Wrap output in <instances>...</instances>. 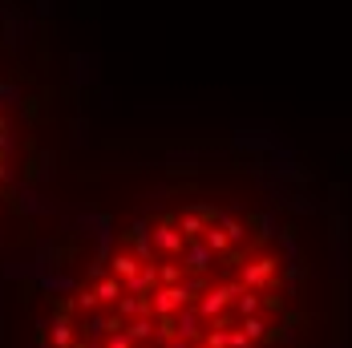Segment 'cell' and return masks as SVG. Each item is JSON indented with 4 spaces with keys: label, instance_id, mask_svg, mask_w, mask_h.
Instances as JSON below:
<instances>
[{
    "label": "cell",
    "instance_id": "cell-1",
    "mask_svg": "<svg viewBox=\"0 0 352 348\" xmlns=\"http://www.w3.org/2000/svg\"><path fill=\"white\" fill-rule=\"evenodd\" d=\"M150 235H154V247H158V259H182L186 235L178 231V219H162Z\"/></svg>",
    "mask_w": 352,
    "mask_h": 348
},
{
    "label": "cell",
    "instance_id": "cell-2",
    "mask_svg": "<svg viewBox=\"0 0 352 348\" xmlns=\"http://www.w3.org/2000/svg\"><path fill=\"white\" fill-rule=\"evenodd\" d=\"M272 279H276V259H267V255H259V259L243 263V272H239V283H243V287H251V292L272 287Z\"/></svg>",
    "mask_w": 352,
    "mask_h": 348
},
{
    "label": "cell",
    "instance_id": "cell-3",
    "mask_svg": "<svg viewBox=\"0 0 352 348\" xmlns=\"http://www.w3.org/2000/svg\"><path fill=\"white\" fill-rule=\"evenodd\" d=\"M94 287H98V296H102V304H106V308H118V300L126 296V279H118L109 268L94 279Z\"/></svg>",
    "mask_w": 352,
    "mask_h": 348
},
{
    "label": "cell",
    "instance_id": "cell-4",
    "mask_svg": "<svg viewBox=\"0 0 352 348\" xmlns=\"http://www.w3.org/2000/svg\"><path fill=\"white\" fill-rule=\"evenodd\" d=\"M175 219H178V231H182L186 243H190V239H203V231H207V223H211V210H182Z\"/></svg>",
    "mask_w": 352,
    "mask_h": 348
},
{
    "label": "cell",
    "instance_id": "cell-5",
    "mask_svg": "<svg viewBox=\"0 0 352 348\" xmlns=\"http://www.w3.org/2000/svg\"><path fill=\"white\" fill-rule=\"evenodd\" d=\"M109 272H113L118 279H134L142 272V259L130 251V247H126V251H113V255H109Z\"/></svg>",
    "mask_w": 352,
    "mask_h": 348
},
{
    "label": "cell",
    "instance_id": "cell-6",
    "mask_svg": "<svg viewBox=\"0 0 352 348\" xmlns=\"http://www.w3.org/2000/svg\"><path fill=\"white\" fill-rule=\"evenodd\" d=\"M158 348H195V345H190L186 336H170V340H162Z\"/></svg>",
    "mask_w": 352,
    "mask_h": 348
},
{
    "label": "cell",
    "instance_id": "cell-7",
    "mask_svg": "<svg viewBox=\"0 0 352 348\" xmlns=\"http://www.w3.org/2000/svg\"><path fill=\"white\" fill-rule=\"evenodd\" d=\"M199 348H219V345H207V340H199Z\"/></svg>",
    "mask_w": 352,
    "mask_h": 348
}]
</instances>
